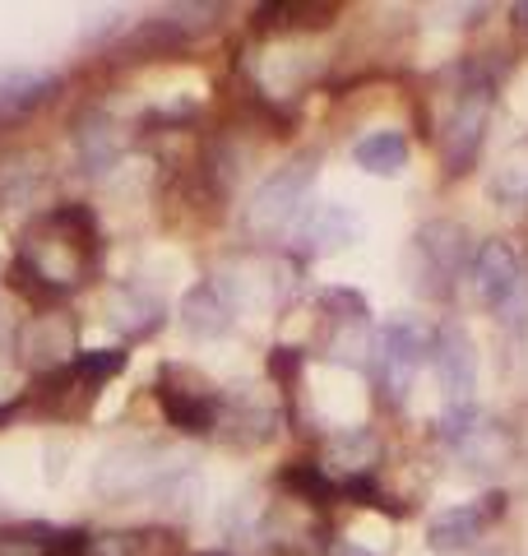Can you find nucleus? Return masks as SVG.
<instances>
[{"label":"nucleus","mask_w":528,"mask_h":556,"mask_svg":"<svg viewBox=\"0 0 528 556\" xmlns=\"http://www.w3.org/2000/svg\"><path fill=\"white\" fill-rule=\"evenodd\" d=\"M98 255V223L84 204H61L38 218L20 241V260L10 265V283L33 298H56L79 288Z\"/></svg>","instance_id":"1"},{"label":"nucleus","mask_w":528,"mask_h":556,"mask_svg":"<svg viewBox=\"0 0 528 556\" xmlns=\"http://www.w3.org/2000/svg\"><path fill=\"white\" fill-rule=\"evenodd\" d=\"M315 172H320V159L315 153H302V159H292L288 167L269 172L260 186L251 204H246V232L260 237V241H274L278 232H288L297 218H302V204L315 186Z\"/></svg>","instance_id":"2"},{"label":"nucleus","mask_w":528,"mask_h":556,"mask_svg":"<svg viewBox=\"0 0 528 556\" xmlns=\"http://www.w3.org/2000/svg\"><path fill=\"white\" fill-rule=\"evenodd\" d=\"M473 292H478L487 311H496V320L505 325L528 320V274L510 241L478 247V255H473Z\"/></svg>","instance_id":"3"},{"label":"nucleus","mask_w":528,"mask_h":556,"mask_svg":"<svg viewBox=\"0 0 528 556\" xmlns=\"http://www.w3.org/2000/svg\"><path fill=\"white\" fill-rule=\"evenodd\" d=\"M487 121H491V84L482 75H468L450 102L445 130H440V153H445L450 172H464L473 159H478Z\"/></svg>","instance_id":"4"},{"label":"nucleus","mask_w":528,"mask_h":556,"mask_svg":"<svg viewBox=\"0 0 528 556\" xmlns=\"http://www.w3.org/2000/svg\"><path fill=\"white\" fill-rule=\"evenodd\" d=\"M422 357H427V339L413 320H394L385 325L376 334V353H372V367H376V380H380V394L385 404H403L413 390V380L422 371Z\"/></svg>","instance_id":"5"},{"label":"nucleus","mask_w":528,"mask_h":556,"mask_svg":"<svg viewBox=\"0 0 528 556\" xmlns=\"http://www.w3.org/2000/svg\"><path fill=\"white\" fill-rule=\"evenodd\" d=\"M158 404H163L167 422L190 431V437H204V431L218 427V408L223 399L218 390L209 386V380H200L196 371L186 367H163V376H158Z\"/></svg>","instance_id":"6"},{"label":"nucleus","mask_w":528,"mask_h":556,"mask_svg":"<svg viewBox=\"0 0 528 556\" xmlns=\"http://www.w3.org/2000/svg\"><path fill=\"white\" fill-rule=\"evenodd\" d=\"M417 288L431 292V298H445L454 288V278L464 269V255H468V232L450 218H436L427 228H417Z\"/></svg>","instance_id":"7"},{"label":"nucleus","mask_w":528,"mask_h":556,"mask_svg":"<svg viewBox=\"0 0 528 556\" xmlns=\"http://www.w3.org/2000/svg\"><path fill=\"white\" fill-rule=\"evenodd\" d=\"M329 306V334L320 343V353L339 367H372L376 339H372V320H366V302L357 292H325Z\"/></svg>","instance_id":"8"},{"label":"nucleus","mask_w":528,"mask_h":556,"mask_svg":"<svg viewBox=\"0 0 528 556\" xmlns=\"http://www.w3.org/2000/svg\"><path fill=\"white\" fill-rule=\"evenodd\" d=\"M501 515H505L501 492H487L478 501H464V506H450L427 525V547L440 552V556H460V552H468L473 543H478Z\"/></svg>","instance_id":"9"},{"label":"nucleus","mask_w":528,"mask_h":556,"mask_svg":"<svg viewBox=\"0 0 528 556\" xmlns=\"http://www.w3.org/2000/svg\"><path fill=\"white\" fill-rule=\"evenodd\" d=\"M431 367L440 376L450 404H473V386H478V348H473L464 325H440L431 334Z\"/></svg>","instance_id":"10"},{"label":"nucleus","mask_w":528,"mask_h":556,"mask_svg":"<svg viewBox=\"0 0 528 556\" xmlns=\"http://www.w3.org/2000/svg\"><path fill=\"white\" fill-rule=\"evenodd\" d=\"M376 459H380V441L366 427H352V431H339V437L325 441V464H315V468L334 482V492H343L352 482H366Z\"/></svg>","instance_id":"11"},{"label":"nucleus","mask_w":528,"mask_h":556,"mask_svg":"<svg viewBox=\"0 0 528 556\" xmlns=\"http://www.w3.org/2000/svg\"><path fill=\"white\" fill-rule=\"evenodd\" d=\"M362 232L357 214H348L343 204H311L302 218H297V247H302V255H334L343 251L352 237Z\"/></svg>","instance_id":"12"},{"label":"nucleus","mask_w":528,"mask_h":556,"mask_svg":"<svg viewBox=\"0 0 528 556\" xmlns=\"http://www.w3.org/2000/svg\"><path fill=\"white\" fill-rule=\"evenodd\" d=\"M167 478V464L158 450L139 445V450H116V455H108V464H102L98 473V492L102 496H139L144 486L163 482Z\"/></svg>","instance_id":"13"},{"label":"nucleus","mask_w":528,"mask_h":556,"mask_svg":"<svg viewBox=\"0 0 528 556\" xmlns=\"http://www.w3.org/2000/svg\"><path fill=\"white\" fill-rule=\"evenodd\" d=\"M20 353L28 362H38V367L61 371L65 362H70V353H75V325H70L65 316H38V320H28L24 334H20Z\"/></svg>","instance_id":"14"},{"label":"nucleus","mask_w":528,"mask_h":556,"mask_svg":"<svg viewBox=\"0 0 528 556\" xmlns=\"http://www.w3.org/2000/svg\"><path fill=\"white\" fill-rule=\"evenodd\" d=\"M181 320L196 339H218V334L232 329V302H227V292L214 283V278H204V283H196L186 292Z\"/></svg>","instance_id":"15"},{"label":"nucleus","mask_w":528,"mask_h":556,"mask_svg":"<svg viewBox=\"0 0 528 556\" xmlns=\"http://www.w3.org/2000/svg\"><path fill=\"white\" fill-rule=\"evenodd\" d=\"M352 163L362 172H372V177H399L408 167V139L399 130H372L352 144Z\"/></svg>","instance_id":"16"},{"label":"nucleus","mask_w":528,"mask_h":556,"mask_svg":"<svg viewBox=\"0 0 528 556\" xmlns=\"http://www.w3.org/2000/svg\"><path fill=\"white\" fill-rule=\"evenodd\" d=\"M79 533H47V529H0V556H79Z\"/></svg>","instance_id":"17"},{"label":"nucleus","mask_w":528,"mask_h":556,"mask_svg":"<svg viewBox=\"0 0 528 556\" xmlns=\"http://www.w3.org/2000/svg\"><path fill=\"white\" fill-rule=\"evenodd\" d=\"M108 311H112V325L130 339L149 334V329H158V320H163V302L149 298V292H139V288H116Z\"/></svg>","instance_id":"18"},{"label":"nucleus","mask_w":528,"mask_h":556,"mask_svg":"<svg viewBox=\"0 0 528 556\" xmlns=\"http://www.w3.org/2000/svg\"><path fill=\"white\" fill-rule=\"evenodd\" d=\"M172 552V533H98L84 538V556H167Z\"/></svg>","instance_id":"19"},{"label":"nucleus","mask_w":528,"mask_h":556,"mask_svg":"<svg viewBox=\"0 0 528 556\" xmlns=\"http://www.w3.org/2000/svg\"><path fill=\"white\" fill-rule=\"evenodd\" d=\"M334 14H339V5H320V0H284V5H264L260 10V28H325Z\"/></svg>","instance_id":"20"},{"label":"nucleus","mask_w":528,"mask_h":556,"mask_svg":"<svg viewBox=\"0 0 528 556\" xmlns=\"http://www.w3.org/2000/svg\"><path fill=\"white\" fill-rule=\"evenodd\" d=\"M491 195L510 208H528V139L510 149L501 167L491 172Z\"/></svg>","instance_id":"21"},{"label":"nucleus","mask_w":528,"mask_h":556,"mask_svg":"<svg viewBox=\"0 0 528 556\" xmlns=\"http://www.w3.org/2000/svg\"><path fill=\"white\" fill-rule=\"evenodd\" d=\"M121 153V135L108 116H88L79 126V159L88 172H108Z\"/></svg>","instance_id":"22"},{"label":"nucleus","mask_w":528,"mask_h":556,"mask_svg":"<svg viewBox=\"0 0 528 556\" xmlns=\"http://www.w3.org/2000/svg\"><path fill=\"white\" fill-rule=\"evenodd\" d=\"M51 75H38V70H5L0 75V112H20V108H33L51 93Z\"/></svg>","instance_id":"23"},{"label":"nucleus","mask_w":528,"mask_h":556,"mask_svg":"<svg viewBox=\"0 0 528 556\" xmlns=\"http://www.w3.org/2000/svg\"><path fill=\"white\" fill-rule=\"evenodd\" d=\"M329 556H372V552H366V547H357V543H339V547H334Z\"/></svg>","instance_id":"24"}]
</instances>
